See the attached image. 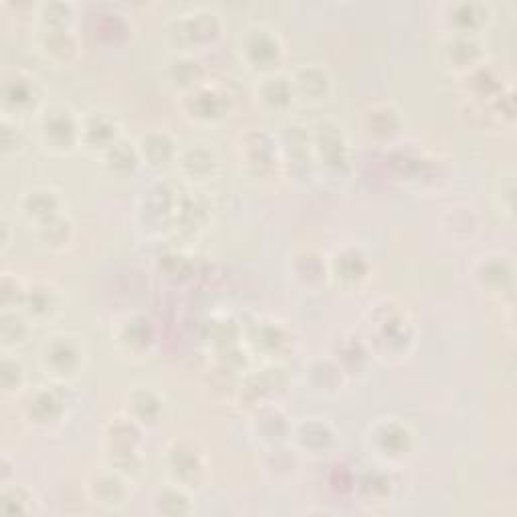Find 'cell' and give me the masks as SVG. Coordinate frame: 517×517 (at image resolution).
<instances>
[{"label": "cell", "mask_w": 517, "mask_h": 517, "mask_svg": "<svg viewBox=\"0 0 517 517\" xmlns=\"http://www.w3.org/2000/svg\"><path fill=\"white\" fill-rule=\"evenodd\" d=\"M491 21V7L485 3H459L449 7V23L453 33L477 35Z\"/></svg>", "instance_id": "27"}, {"label": "cell", "mask_w": 517, "mask_h": 517, "mask_svg": "<svg viewBox=\"0 0 517 517\" xmlns=\"http://www.w3.org/2000/svg\"><path fill=\"white\" fill-rule=\"evenodd\" d=\"M130 477L110 467L108 471L93 473L89 481V493L95 505L103 509H120L130 499Z\"/></svg>", "instance_id": "13"}, {"label": "cell", "mask_w": 517, "mask_h": 517, "mask_svg": "<svg viewBox=\"0 0 517 517\" xmlns=\"http://www.w3.org/2000/svg\"><path fill=\"white\" fill-rule=\"evenodd\" d=\"M364 118H366V124H364L366 132L380 140H388L396 136L402 128L400 112L394 106H390V103H374V106L366 110Z\"/></svg>", "instance_id": "30"}, {"label": "cell", "mask_w": 517, "mask_h": 517, "mask_svg": "<svg viewBox=\"0 0 517 517\" xmlns=\"http://www.w3.org/2000/svg\"><path fill=\"white\" fill-rule=\"evenodd\" d=\"M101 156H103V162H106L114 172H128L140 162L138 148L124 142L122 138L112 148L103 152Z\"/></svg>", "instance_id": "35"}, {"label": "cell", "mask_w": 517, "mask_h": 517, "mask_svg": "<svg viewBox=\"0 0 517 517\" xmlns=\"http://www.w3.org/2000/svg\"><path fill=\"white\" fill-rule=\"evenodd\" d=\"M295 97L305 99L309 103H322L332 93V75L326 67L318 63H309L299 67L291 77Z\"/></svg>", "instance_id": "17"}, {"label": "cell", "mask_w": 517, "mask_h": 517, "mask_svg": "<svg viewBox=\"0 0 517 517\" xmlns=\"http://www.w3.org/2000/svg\"><path fill=\"white\" fill-rule=\"evenodd\" d=\"M170 71H176L170 75V83L180 87L182 93L198 87L202 83V71H200V63L194 61L192 57H176L170 63Z\"/></svg>", "instance_id": "34"}, {"label": "cell", "mask_w": 517, "mask_h": 517, "mask_svg": "<svg viewBox=\"0 0 517 517\" xmlns=\"http://www.w3.org/2000/svg\"><path fill=\"white\" fill-rule=\"evenodd\" d=\"M299 449L309 453H324L336 443L334 429L324 419H305L293 431Z\"/></svg>", "instance_id": "28"}, {"label": "cell", "mask_w": 517, "mask_h": 517, "mask_svg": "<svg viewBox=\"0 0 517 517\" xmlns=\"http://www.w3.org/2000/svg\"><path fill=\"white\" fill-rule=\"evenodd\" d=\"M443 63L449 71L469 75L471 71L485 65V53L477 37L451 33L443 43Z\"/></svg>", "instance_id": "10"}, {"label": "cell", "mask_w": 517, "mask_h": 517, "mask_svg": "<svg viewBox=\"0 0 517 517\" xmlns=\"http://www.w3.org/2000/svg\"><path fill=\"white\" fill-rule=\"evenodd\" d=\"M330 279L338 281L342 287H360L370 277L368 257L354 245L338 249L328 261Z\"/></svg>", "instance_id": "12"}, {"label": "cell", "mask_w": 517, "mask_h": 517, "mask_svg": "<svg viewBox=\"0 0 517 517\" xmlns=\"http://www.w3.org/2000/svg\"><path fill=\"white\" fill-rule=\"evenodd\" d=\"M156 509L160 513H166V515H186V513H190L192 503H190L188 489L180 487L176 483L164 487L156 495Z\"/></svg>", "instance_id": "33"}, {"label": "cell", "mask_w": 517, "mask_h": 517, "mask_svg": "<svg viewBox=\"0 0 517 517\" xmlns=\"http://www.w3.org/2000/svg\"><path fill=\"white\" fill-rule=\"evenodd\" d=\"M170 35L184 49L213 43L221 35V19L211 9H192L178 15Z\"/></svg>", "instance_id": "7"}, {"label": "cell", "mask_w": 517, "mask_h": 517, "mask_svg": "<svg viewBox=\"0 0 517 517\" xmlns=\"http://www.w3.org/2000/svg\"><path fill=\"white\" fill-rule=\"evenodd\" d=\"M412 437L415 435H412L406 423L398 419H382L370 431V445H374L378 455L386 459H402L410 453L412 443H415Z\"/></svg>", "instance_id": "11"}, {"label": "cell", "mask_w": 517, "mask_h": 517, "mask_svg": "<svg viewBox=\"0 0 517 517\" xmlns=\"http://www.w3.org/2000/svg\"><path fill=\"white\" fill-rule=\"evenodd\" d=\"M309 142H312V154L314 158L328 166V168H344L350 162V144L348 138L342 130V126H338L332 120L320 122L312 136H309Z\"/></svg>", "instance_id": "8"}, {"label": "cell", "mask_w": 517, "mask_h": 517, "mask_svg": "<svg viewBox=\"0 0 517 517\" xmlns=\"http://www.w3.org/2000/svg\"><path fill=\"white\" fill-rule=\"evenodd\" d=\"M180 172L192 182H209L219 170V158L213 148L206 144H192L178 154Z\"/></svg>", "instance_id": "20"}, {"label": "cell", "mask_w": 517, "mask_h": 517, "mask_svg": "<svg viewBox=\"0 0 517 517\" xmlns=\"http://www.w3.org/2000/svg\"><path fill=\"white\" fill-rule=\"evenodd\" d=\"M257 99L269 112H285L295 99L291 77H285L281 73L263 75L257 85Z\"/></svg>", "instance_id": "23"}, {"label": "cell", "mask_w": 517, "mask_h": 517, "mask_svg": "<svg viewBox=\"0 0 517 517\" xmlns=\"http://www.w3.org/2000/svg\"><path fill=\"white\" fill-rule=\"evenodd\" d=\"M21 309L31 322H47L61 314L63 295L53 283L37 281L35 285L25 287Z\"/></svg>", "instance_id": "15"}, {"label": "cell", "mask_w": 517, "mask_h": 517, "mask_svg": "<svg viewBox=\"0 0 517 517\" xmlns=\"http://www.w3.org/2000/svg\"><path fill=\"white\" fill-rule=\"evenodd\" d=\"M443 225L447 231H451V237L455 239H471L479 231V219L469 206H455V209H449Z\"/></svg>", "instance_id": "32"}, {"label": "cell", "mask_w": 517, "mask_h": 517, "mask_svg": "<svg viewBox=\"0 0 517 517\" xmlns=\"http://www.w3.org/2000/svg\"><path fill=\"white\" fill-rule=\"evenodd\" d=\"M37 241L47 249H63L73 239V223L63 213L43 225L35 227Z\"/></svg>", "instance_id": "31"}, {"label": "cell", "mask_w": 517, "mask_h": 517, "mask_svg": "<svg viewBox=\"0 0 517 517\" xmlns=\"http://www.w3.org/2000/svg\"><path fill=\"white\" fill-rule=\"evenodd\" d=\"M184 114L198 124H215L225 120L231 110V99L225 89L202 81L198 87L182 93Z\"/></svg>", "instance_id": "6"}, {"label": "cell", "mask_w": 517, "mask_h": 517, "mask_svg": "<svg viewBox=\"0 0 517 517\" xmlns=\"http://www.w3.org/2000/svg\"><path fill=\"white\" fill-rule=\"evenodd\" d=\"M39 51L53 63L65 65L77 59L79 41L69 27H47L43 25L39 37Z\"/></svg>", "instance_id": "21"}, {"label": "cell", "mask_w": 517, "mask_h": 517, "mask_svg": "<svg viewBox=\"0 0 517 517\" xmlns=\"http://www.w3.org/2000/svg\"><path fill=\"white\" fill-rule=\"evenodd\" d=\"M65 404L67 402L61 386H39L25 402V410L31 423L47 427L63 419Z\"/></svg>", "instance_id": "16"}, {"label": "cell", "mask_w": 517, "mask_h": 517, "mask_svg": "<svg viewBox=\"0 0 517 517\" xmlns=\"http://www.w3.org/2000/svg\"><path fill=\"white\" fill-rule=\"evenodd\" d=\"M23 384H25V368H23L21 360L5 356V360H3V390L7 394L9 392H19Z\"/></svg>", "instance_id": "37"}, {"label": "cell", "mask_w": 517, "mask_h": 517, "mask_svg": "<svg viewBox=\"0 0 517 517\" xmlns=\"http://www.w3.org/2000/svg\"><path fill=\"white\" fill-rule=\"evenodd\" d=\"M291 273H293V279L305 289H316L324 285L326 279H330L328 261L314 249H301L293 257Z\"/></svg>", "instance_id": "26"}, {"label": "cell", "mask_w": 517, "mask_h": 517, "mask_svg": "<svg viewBox=\"0 0 517 517\" xmlns=\"http://www.w3.org/2000/svg\"><path fill=\"white\" fill-rule=\"evenodd\" d=\"M475 279L483 289L489 293H501V295H511L513 289V275H515V265L513 257L507 253H487L477 259L473 267Z\"/></svg>", "instance_id": "9"}, {"label": "cell", "mask_w": 517, "mask_h": 517, "mask_svg": "<svg viewBox=\"0 0 517 517\" xmlns=\"http://www.w3.org/2000/svg\"><path fill=\"white\" fill-rule=\"evenodd\" d=\"M164 412V398L152 388L138 386L132 390L128 398V417H132L138 425H156Z\"/></svg>", "instance_id": "29"}, {"label": "cell", "mask_w": 517, "mask_h": 517, "mask_svg": "<svg viewBox=\"0 0 517 517\" xmlns=\"http://www.w3.org/2000/svg\"><path fill=\"white\" fill-rule=\"evenodd\" d=\"M279 148L267 132H251L241 140V160L257 176H265L275 168Z\"/></svg>", "instance_id": "18"}, {"label": "cell", "mask_w": 517, "mask_h": 517, "mask_svg": "<svg viewBox=\"0 0 517 517\" xmlns=\"http://www.w3.org/2000/svg\"><path fill=\"white\" fill-rule=\"evenodd\" d=\"M166 467L172 481L180 487H200L209 477V461L204 451L188 439H176L166 449Z\"/></svg>", "instance_id": "5"}, {"label": "cell", "mask_w": 517, "mask_h": 517, "mask_svg": "<svg viewBox=\"0 0 517 517\" xmlns=\"http://www.w3.org/2000/svg\"><path fill=\"white\" fill-rule=\"evenodd\" d=\"M21 211L33 223V227L43 225L63 215V196L55 188H33L23 196Z\"/></svg>", "instance_id": "19"}, {"label": "cell", "mask_w": 517, "mask_h": 517, "mask_svg": "<svg viewBox=\"0 0 517 517\" xmlns=\"http://www.w3.org/2000/svg\"><path fill=\"white\" fill-rule=\"evenodd\" d=\"M39 99L41 87L35 77L19 71L15 79L5 81V114H9V110H13L15 114H23L35 108Z\"/></svg>", "instance_id": "24"}, {"label": "cell", "mask_w": 517, "mask_h": 517, "mask_svg": "<svg viewBox=\"0 0 517 517\" xmlns=\"http://www.w3.org/2000/svg\"><path fill=\"white\" fill-rule=\"evenodd\" d=\"M120 140V126L110 112L93 110L81 116V146L103 154Z\"/></svg>", "instance_id": "14"}, {"label": "cell", "mask_w": 517, "mask_h": 517, "mask_svg": "<svg viewBox=\"0 0 517 517\" xmlns=\"http://www.w3.org/2000/svg\"><path fill=\"white\" fill-rule=\"evenodd\" d=\"M374 307V320L370 322V346L374 344V352L382 356L406 354L408 344L415 340V332H412V322L404 309L392 305L388 299Z\"/></svg>", "instance_id": "1"}, {"label": "cell", "mask_w": 517, "mask_h": 517, "mask_svg": "<svg viewBox=\"0 0 517 517\" xmlns=\"http://www.w3.org/2000/svg\"><path fill=\"white\" fill-rule=\"evenodd\" d=\"M3 509L7 513H29V511H33V493L23 485H15V487L5 485V489H3Z\"/></svg>", "instance_id": "36"}, {"label": "cell", "mask_w": 517, "mask_h": 517, "mask_svg": "<svg viewBox=\"0 0 517 517\" xmlns=\"http://www.w3.org/2000/svg\"><path fill=\"white\" fill-rule=\"evenodd\" d=\"M39 136L47 150L69 154L81 146V116L65 106H49L39 114Z\"/></svg>", "instance_id": "2"}, {"label": "cell", "mask_w": 517, "mask_h": 517, "mask_svg": "<svg viewBox=\"0 0 517 517\" xmlns=\"http://www.w3.org/2000/svg\"><path fill=\"white\" fill-rule=\"evenodd\" d=\"M114 340L122 350H126L132 356L148 352L150 346L154 344L152 322L144 316H130L118 324Z\"/></svg>", "instance_id": "22"}, {"label": "cell", "mask_w": 517, "mask_h": 517, "mask_svg": "<svg viewBox=\"0 0 517 517\" xmlns=\"http://www.w3.org/2000/svg\"><path fill=\"white\" fill-rule=\"evenodd\" d=\"M136 148H138L140 162L150 164L154 168L166 166L168 162L178 158V146L174 138L164 130H150L138 140Z\"/></svg>", "instance_id": "25"}, {"label": "cell", "mask_w": 517, "mask_h": 517, "mask_svg": "<svg viewBox=\"0 0 517 517\" xmlns=\"http://www.w3.org/2000/svg\"><path fill=\"white\" fill-rule=\"evenodd\" d=\"M241 55L249 69L263 75L277 73L275 69L283 61L281 37L267 25H251L241 37Z\"/></svg>", "instance_id": "4"}, {"label": "cell", "mask_w": 517, "mask_h": 517, "mask_svg": "<svg viewBox=\"0 0 517 517\" xmlns=\"http://www.w3.org/2000/svg\"><path fill=\"white\" fill-rule=\"evenodd\" d=\"M45 372L55 382H67L77 378L85 366L83 342L73 334H57L49 338L41 352Z\"/></svg>", "instance_id": "3"}]
</instances>
